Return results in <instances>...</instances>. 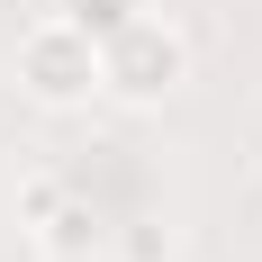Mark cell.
Returning a JSON list of instances; mask_svg holds the SVG:
<instances>
[{"mask_svg":"<svg viewBox=\"0 0 262 262\" xmlns=\"http://www.w3.org/2000/svg\"><path fill=\"white\" fill-rule=\"evenodd\" d=\"M145 9H154V0H54V18H73L81 36H100V46H108L127 18H145Z\"/></svg>","mask_w":262,"mask_h":262,"instance_id":"cell-4","label":"cell"},{"mask_svg":"<svg viewBox=\"0 0 262 262\" xmlns=\"http://www.w3.org/2000/svg\"><path fill=\"white\" fill-rule=\"evenodd\" d=\"M118 262H172V226L163 217H127L118 226Z\"/></svg>","mask_w":262,"mask_h":262,"instance_id":"cell-5","label":"cell"},{"mask_svg":"<svg viewBox=\"0 0 262 262\" xmlns=\"http://www.w3.org/2000/svg\"><path fill=\"white\" fill-rule=\"evenodd\" d=\"M181 81H190V36L163 18V9L127 18L100 46V100H118V108H163Z\"/></svg>","mask_w":262,"mask_h":262,"instance_id":"cell-1","label":"cell"},{"mask_svg":"<svg viewBox=\"0 0 262 262\" xmlns=\"http://www.w3.org/2000/svg\"><path fill=\"white\" fill-rule=\"evenodd\" d=\"M18 91L36 108H91L100 100V36H81L73 18H36L18 36Z\"/></svg>","mask_w":262,"mask_h":262,"instance_id":"cell-2","label":"cell"},{"mask_svg":"<svg viewBox=\"0 0 262 262\" xmlns=\"http://www.w3.org/2000/svg\"><path fill=\"white\" fill-rule=\"evenodd\" d=\"M18 226L36 235V253H46V262H91V253L108 244L100 208H91V199L63 181V172H36V181L18 190Z\"/></svg>","mask_w":262,"mask_h":262,"instance_id":"cell-3","label":"cell"}]
</instances>
